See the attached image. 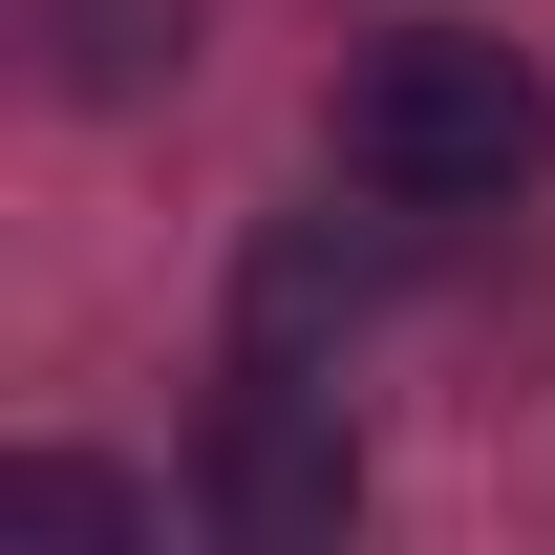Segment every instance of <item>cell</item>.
Returning a JSON list of instances; mask_svg holds the SVG:
<instances>
[{
	"label": "cell",
	"instance_id": "cell-1",
	"mask_svg": "<svg viewBox=\"0 0 555 555\" xmlns=\"http://www.w3.org/2000/svg\"><path fill=\"white\" fill-rule=\"evenodd\" d=\"M343 171L385 214H513L555 171V86L534 43H491V22H406V43H363L343 86Z\"/></svg>",
	"mask_w": 555,
	"mask_h": 555
},
{
	"label": "cell",
	"instance_id": "cell-2",
	"mask_svg": "<svg viewBox=\"0 0 555 555\" xmlns=\"http://www.w3.org/2000/svg\"><path fill=\"white\" fill-rule=\"evenodd\" d=\"M343 513H363L343 406H321L299 363H235V406H214V534L235 555H343Z\"/></svg>",
	"mask_w": 555,
	"mask_h": 555
},
{
	"label": "cell",
	"instance_id": "cell-3",
	"mask_svg": "<svg viewBox=\"0 0 555 555\" xmlns=\"http://www.w3.org/2000/svg\"><path fill=\"white\" fill-rule=\"evenodd\" d=\"M343 321H363V235H343V214H278L257 278H235V363H321Z\"/></svg>",
	"mask_w": 555,
	"mask_h": 555
},
{
	"label": "cell",
	"instance_id": "cell-4",
	"mask_svg": "<svg viewBox=\"0 0 555 555\" xmlns=\"http://www.w3.org/2000/svg\"><path fill=\"white\" fill-rule=\"evenodd\" d=\"M43 22H65V86H86V107H129V86L193 65V0H43Z\"/></svg>",
	"mask_w": 555,
	"mask_h": 555
},
{
	"label": "cell",
	"instance_id": "cell-5",
	"mask_svg": "<svg viewBox=\"0 0 555 555\" xmlns=\"http://www.w3.org/2000/svg\"><path fill=\"white\" fill-rule=\"evenodd\" d=\"M0 534H86V555H107V534H150V513L107 470H65V449H22V470H0Z\"/></svg>",
	"mask_w": 555,
	"mask_h": 555
}]
</instances>
